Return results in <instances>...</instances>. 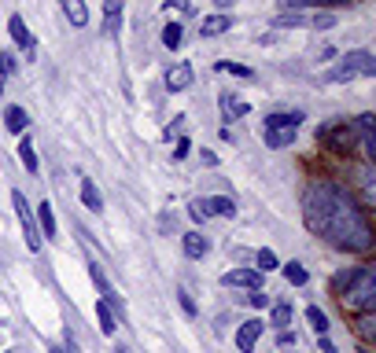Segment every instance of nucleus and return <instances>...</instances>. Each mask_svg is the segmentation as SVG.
<instances>
[{
    "label": "nucleus",
    "instance_id": "5",
    "mask_svg": "<svg viewBox=\"0 0 376 353\" xmlns=\"http://www.w3.org/2000/svg\"><path fill=\"white\" fill-rule=\"evenodd\" d=\"M11 203H15V214H19V225H22V235H26V246H30V251L37 254V251H41V232H37V217H33V206L30 203H26V195L15 188V191H11Z\"/></svg>",
    "mask_w": 376,
    "mask_h": 353
},
{
    "label": "nucleus",
    "instance_id": "40",
    "mask_svg": "<svg viewBox=\"0 0 376 353\" xmlns=\"http://www.w3.org/2000/svg\"><path fill=\"white\" fill-rule=\"evenodd\" d=\"M0 96H4V77H0Z\"/></svg>",
    "mask_w": 376,
    "mask_h": 353
},
{
    "label": "nucleus",
    "instance_id": "30",
    "mask_svg": "<svg viewBox=\"0 0 376 353\" xmlns=\"http://www.w3.org/2000/svg\"><path fill=\"white\" fill-rule=\"evenodd\" d=\"M214 70L218 74H236V77H255V70L251 67H240V63H218Z\"/></svg>",
    "mask_w": 376,
    "mask_h": 353
},
{
    "label": "nucleus",
    "instance_id": "34",
    "mask_svg": "<svg viewBox=\"0 0 376 353\" xmlns=\"http://www.w3.org/2000/svg\"><path fill=\"white\" fill-rule=\"evenodd\" d=\"M317 350H321V353H340V350H336V343H332L329 335H317Z\"/></svg>",
    "mask_w": 376,
    "mask_h": 353
},
{
    "label": "nucleus",
    "instance_id": "22",
    "mask_svg": "<svg viewBox=\"0 0 376 353\" xmlns=\"http://www.w3.org/2000/svg\"><path fill=\"white\" fill-rule=\"evenodd\" d=\"M266 143H269V148H292V143H295V129H266Z\"/></svg>",
    "mask_w": 376,
    "mask_h": 353
},
{
    "label": "nucleus",
    "instance_id": "7",
    "mask_svg": "<svg viewBox=\"0 0 376 353\" xmlns=\"http://www.w3.org/2000/svg\"><path fill=\"white\" fill-rule=\"evenodd\" d=\"M262 331H266V324L258 320V317H255V320H243L240 328H236V350H240V353H255Z\"/></svg>",
    "mask_w": 376,
    "mask_h": 353
},
{
    "label": "nucleus",
    "instance_id": "26",
    "mask_svg": "<svg viewBox=\"0 0 376 353\" xmlns=\"http://www.w3.org/2000/svg\"><path fill=\"white\" fill-rule=\"evenodd\" d=\"M19 159H22V166H26V173H37V169H41V162H37V151H33L30 140L19 143Z\"/></svg>",
    "mask_w": 376,
    "mask_h": 353
},
{
    "label": "nucleus",
    "instance_id": "41",
    "mask_svg": "<svg viewBox=\"0 0 376 353\" xmlns=\"http://www.w3.org/2000/svg\"><path fill=\"white\" fill-rule=\"evenodd\" d=\"M48 353H63V350H59V346H52V350H48Z\"/></svg>",
    "mask_w": 376,
    "mask_h": 353
},
{
    "label": "nucleus",
    "instance_id": "11",
    "mask_svg": "<svg viewBox=\"0 0 376 353\" xmlns=\"http://www.w3.org/2000/svg\"><path fill=\"white\" fill-rule=\"evenodd\" d=\"M82 203H85V210H93V214L103 210V195H100L93 177H82Z\"/></svg>",
    "mask_w": 376,
    "mask_h": 353
},
{
    "label": "nucleus",
    "instance_id": "21",
    "mask_svg": "<svg viewBox=\"0 0 376 353\" xmlns=\"http://www.w3.org/2000/svg\"><path fill=\"white\" fill-rule=\"evenodd\" d=\"M269 324L284 331V328L292 324V306H288V302H273V306H269Z\"/></svg>",
    "mask_w": 376,
    "mask_h": 353
},
{
    "label": "nucleus",
    "instance_id": "28",
    "mask_svg": "<svg viewBox=\"0 0 376 353\" xmlns=\"http://www.w3.org/2000/svg\"><path fill=\"white\" fill-rule=\"evenodd\" d=\"M354 331H358L361 338H366V343H369V338L376 335V320H373V313H358V320H354Z\"/></svg>",
    "mask_w": 376,
    "mask_h": 353
},
{
    "label": "nucleus",
    "instance_id": "15",
    "mask_svg": "<svg viewBox=\"0 0 376 353\" xmlns=\"http://www.w3.org/2000/svg\"><path fill=\"white\" fill-rule=\"evenodd\" d=\"M37 232H41V240H52V235H56V214H52V203L37 206Z\"/></svg>",
    "mask_w": 376,
    "mask_h": 353
},
{
    "label": "nucleus",
    "instance_id": "25",
    "mask_svg": "<svg viewBox=\"0 0 376 353\" xmlns=\"http://www.w3.org/2000/svg\"><path fill=\"white\" fill-rule=\"evenodd\" d=\"M255 269H258V272H262V276H266V272H273V269H280V261H277V254L269 251V246H262V251L255 254Z\"/></svg>",
    "mask_w": 376,
    "mask_h": 353
},
{
    "label": "nucleus",
    "instance_id": "1",
    "mask_svg": "<svg viewBox=\"0 0 376 353\" xmlns=\"http://www.w3.org/2000/svg\"><path fill=\"white\" fill-rule=\"evenodd\" d=\"M303 221L306 228L321 235L329 246L347 254H369L373 251V228L366 210L332 180H314L303 195Z\"/></svg>",
    "mask_w": 376,
    "mask_h": 353
},
{
    "label": "nucleus",
    "instance_id": "8",
    "mask_svg": "<svg viewBox=\"0 0 376 353\" xmlns=\"http://www.w3.org/2000/svg\"><path fill=\"white\" fill-rule=\"evenodd\" d=\"M192 67L188 63H174L170 70H166V88H170V93H185V88H192Z\"/></svg>",
    "mask_w": 376,
    "mask_h": 353
},
{
    "label": "nucleus",
    "instance_id": "38",
    "mask_svg": "<svg viewBox=\"0 0 376 353\" xmlns=\"http://www.w3.org/2000/svg\"><path fill=\"white\" fill-rule=\"evenodd\" d=\"M200 159H203L206 166H218V155H211V151H200Z\"/></svg>",
    "mask_w": 376,
    "mask_h": 353
},
{
    "label": "nucleus",
    "instance_id": "10",
    "mask_svg": "<svg viewBox=\"0 0 376 353\" xmlns=\"http://www.w3.org/2000/svg\"><path fill=\"white\" fill-rule=\"evenodd\" d=\"M59 8H63V15H67V22L70 26H82L89 22V8H85V0H59Z\"/></svg>",
    "mask_w": 376,
    "mask_h": 353
},
{
    "label": "nucleus",
    "instance_id": "13",
    "mask_svg": "<svg viewBox=\"0 0 376 353\" xmlns=\"http://www.w3.org/2000/svg\"><path fill=\"white\" fill-rule=\"evenodd\" d=\"M122 26V0H103V30L119 33Z\"/></svg>",
    "mask_w": 376,
    "mask_h": 353
},
{
    "label": "nucleus",
    "instance_id": "35",
    "mask_svg": "<svg viewBox=\"0 0 376 353\" xmlns=\"http://www.w3.org/2000/svg\"><path fill=\"white\" fill-rule=\"evenodd\" d=\"M188 148H192L188 140H177V143H174V159H185V155H188Z\"/></svg>",
    "mask_w": 376,
    "mask_h": 353
},
{
    "label": "nucleus",
    "instance_id": "24",
    "mask_svg": "<svg viewBox=\"0 0 376 353\" xmlns=\"http://www.w3.org/2000/svg\"><path fill=\"white\" fill-rule=\"evenodd\" d=\"M284 280H288L292 287H306L310 272L303 269V261H288V265H284Z\"/></svg>",
    "mask_w": 376,
    "mask_h": 353
},
{
    "label": "nucleus",
    "instance_id": "3",
    "mask_svg": "<svg viewBox=\"0 0 376 353\" xmlns=\"http://www.w3.org/2000/svg\"><path fill=\"white\" fill-rule=\"evenodd\" d=\"M373 74H376V59L369 52H347L340 67L329 70V81H351V77H373Z\"/></svg>",
    "mask_w": 376,
    "mask_h": 353
},
{
    "label": "nucleus",
    "instance_id": "23",
    "mask_svg": "<svg viewBox=\"0 0 376 353\" xmlns=\"http://www.w3.org/2000/svg\"><path fill=\"white\" fill-rule=\"evenodd\" d=\"M306 324L314 328V335H329V317H325V309L306 306Z\"/></svg>",
    "mask_w": 376,
    "mask_h": 353
},
{
    "label": "nucleus",
    "instance_id": "32",
    "mask_svg": "<svg viewBox=\"0 0 376 353\" xmlns=\"http://www.w3.org/2000/svg\"><path fill=\"white\" fill-rule=\"evenodd\" d=\"M177 298H181V309H185L188 317H196V302H192V295L185 291V287H181V291H177Z\"/></svg>",
    "mask_w": 376,
    "mask_h": 353
},
{
    "label": "nucleus",
    "instance_id": "6",
    "mask_svg": "<svg viewBox=\"0 0 376 353\" xmlns=\"http://www.w3.org/2000/svg\"><path fill=\"white\" fill-rule=\"evenodd\" d=\"M222 287H243V291H262V272H258V269H229V272H222Z\"/></svg>",
    "mask_w": 376,
    "mask_h": 353
},
{
    "label": "nucleus",
    "instance_id": "18",
    "mask_svg": "<svg viewBox=\"0 0 376 353\" xmlns=\"http://www.w3.org/2000/svg\"><path fill=\"white\" fill-rule=\"evenodd\" d=\"M26 125H30V118H26V111H22V107H8V111H4V129H8V133L22 136V133H26Z\"/></svg>",
    "mask_w": 376,
    "mask_h": 353
},
{
    "label": "nucleus",
    "instance_id": "36",
    "mask_svg": "<svg viewBox=\"0 0 376 353\" xmlns=\"http://www.w3.org/2000/svg\"><path fill=\"white\" fill-rule=\"evenodd\" d=\"M166 8H177V11H192V0H166Z\"/></svg>",
    "mask_w": 376,
    "mask_h": 353
},
{
    "label": "nucleus",
    "instance_id": "20",
    "mask_svg": "<svg viewBox=\"0 0 376 353\" xmlns=\"http://www.w3.org/2000/svg\"><path fill=\"white\" fill-rule=\"evenodd\" d=\"M229 26H232L229 15H211V19H203V30H200V33H203V37H222Z\"/></svg>",
    "mask_w": 376,
    "mask_h": 353
},
{
    "label": "nucleus",
    "instance_id": "4",
    "mask_svg": "<svg viewBox=\"0 0 376 353\" xmlns=\"http://www.w3.org/2000/svg\"><path fill=\"white\" fill-rule=\"evenodd\" d=\"M188 217L196 221V225H203V221L211 217H236V203L229 199V195H211V199H196L188 206Z\"/></svg>",
    "mask_w": 376,
    "mask_h": 353
},
{
    "label": "nucleus",
    "instance_id": "9",
    "mask_svg": "<svg viewBox=\"0 0 376 353\" xmlns=\"http://www.w3.org/2000/svg\"><path fill=\"white\" fill-rule=\"evenodd\" d=\"M181 246H185V258H192V261L206 258V251H211L206 235H200V232H185V235H181Z\"/></svg>",
    "mask_w": 376,
    "mask_h": 353
},
{
    "label": "nucleus",
    "instance_id": "31",
    "mask_svg": "<svg viewBox=\"0 0 376 353\" xmlns=\"http://www.w3.org/2000/svg\"><path fill=\"white\" fill-rule=\"evenodd\" d=\"M15 56H11V52H0V77H8V74H15Z\"/></svg>",
    "mask_w": 376,
    "mask_h": 353
},
{
    "label": "nucleus",
    "instance_id": "42",
    "mask_svg": "<svg viewBox=\"0 0 376 353\" xmlns=\"http://www.w3.org/2000/svg\"><path fill=\"white\" fill-rule=\"evenodd\" d=\"M358 353H369V350H366V346H361V350H358Z\"/></svg>",
    "mask_w": 376,
    "mask_h": 353
},
{
    "label": "nucleus",
    "instance_id": "37",
    "mask_svg": "<svg viewBox=\"0 0 376 353\" xmlns=\"http://www.w3.org/2000/svg\"><path fill=\"white\" fill-rule=\"evenodd\" d=\"M277 343H280V346H292V343H295V335H292L288 328H284V331L277 335Z\"/></svg>",
    "mask_w": 376,
    "mask_h": 353
},
{
    "label": "nucleus",
    "instance_id": "27",
    "mask_svg": "<svg viewBox=\"0 0 376 353\" xmlns=\"http://www.w3.org/2000/svg\"><path fill=\"white\" fill-rule=\"evenodd\" d=\"M181 41H185V26H181V22H170V26L163 30V45H166V48H181Z\"/></svg>",
    "mask_w": 376,
    "mask_h": 353
},
{
    "label": "nucleus",
    "instance_id": "17",
    "mask_svg": "<svg viewBox=\"0 0 376 353\" xmlns=\"http://www.w3.org/2000/svg\"><path fill=\"white\" fill-rule=\"evenodd\" d=\"M303 125V111H288V114H269L266 118V129H299Z\"/></svg>",
    "mask_w": 376,
    "mask_h": 353
},
{
    "label": "nucleus",
    "instance_id": "16",
    "mask_svg": "<svg viewBox=\"0 0 376 353\" xmlns=\"http://www.w3.org/2000/svg\"><path fill=\"white\" fill-rule=\"evenodd\" d=\"M218 107H222L225 118H243V114L251 111L248 103H243L240 96H232V93H222V96H218Z\"/></svg>",
    "mask_w": 376,
    "mask_h": 353
},
{
    "label": "nucleus",
    "instance_id": "33",
    "mask_svg": "<svg viewBox=\"0 0 376 353\" xmlns=\"http://www.w3.org/2000/svg\"><path fill=\"white\" fill-rule=\"evenodd\" d=\"M248 302H251L255 309H266V306H269V298H266V291H251V295H248Z\"/></svg>",
    "mask_w": 376,
    "mask_h": 353
},
{
    "label": "nucleus",
    "instance_id": "39",
    "mask_svg": "<svg viewBox=\"0 0 376 353\" xmlns=\"http://www.w3.org/2000/svg\"><path fill=\"white\" fill-rule=\"evenodd\" d=\"M214 4H222V8H225V4H232V0H214Z\"/></svg>",
    "mask_w": 376,
    "mask_h": 353
},
{
    "label": "nucleus",
    "instance_id": "12",
    "mask_svg": "<svg viewBox=\"0 0 376 353\" xmlns=\"http://www.w3.org/2000/svg\"><path fill=\"white\" fill-rule=\"evenodd\" d=\"M8 30H11V37H15V45H19L22 52H33V33L26 30L22 15H11V19H8Z\"/></svg>",
    "mask_w": 376,
    "mask_h": 353
},
{
    "label": "nucleus",
    "instance_id": "43",
    "mask_svg": "<svg viewBox=\"0 0 376 353\" xmlns=\"http://www.w3.org/2000/svg\"><path fill=\"white\" fill-rule=\"evenodd\" d=\"M8 353H15V350H8Z\"/></svg>",
    "mask_w": 376,
    "mask_h": 353
},
{
    "label": "nucleus",
    "instance_id": "14",
    "mask_svg": "<svg viewBox=\"0 0 376 353\" xmlns=\"http://www.w3.org/2000/svg\"><path fill=\"white\" fill-rule=\"evenodd\" d=\"M96 320H100V331H103V335H114V331H119V320H114V309H111L107 298H100V302H96Z\"/></svg>",
    "mask_w": 376,
    "mask_h": 353
},
{
    "label": "nucleus",
    "instance_id": "29",
    "mask_svg": "<svg viewBox=\"0 0 376 353\" xmlns=\"http://www.w3.org/2000/svg\"><path fill=\"white\" fill-rule=\"evenodd\" d=\"M288 8H343L347 0H284Z\"/></svg>",
    "mask_w": 376,
    "mask_h": 353
},
{
    "label": "nucleus",
    "instance_id": "2",
    "mask_svg": "<svg viewBox=\"0 0 376 353\" xmlns=\"http://www.w3.org/2000/svg\"><path fill=\"white\" fill-rule=\"evenodd\" d=\"M336 298H340L343 313H351V317H358V313H373L376 309V272L369 265L351 269L347 276L336 280Z\"/></svg>",
    "mask_w": 376,
    "mask_h": 353
},
{
    "label": "nucleus",
    "instance_id": "19",
    "mask_svg": "<svg viewBox=\"0 0 376 353\" xmlns=\"http://www.w3.org/2000/svg\"><path fill=\"white\" fill-rule=\"evenodd\" d=\"M358 133H361V143H366V155L373 159V155H376V133H373V114H361V118H358Z\"/></svg>",
    "mask_w": 376,
    "mask_h": 353
}]
</instances>
